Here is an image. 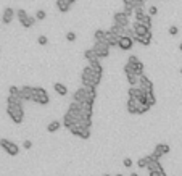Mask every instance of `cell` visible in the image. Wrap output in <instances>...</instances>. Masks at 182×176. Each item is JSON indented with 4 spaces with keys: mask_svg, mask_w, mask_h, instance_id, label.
<instances>
[{
    "mask_svg": "<svg viewBox=\"0 0 182 176\" xmlns=\"http://www.w3.org/2000/svg\"><path fill=\"white\" fill-rule=\"evenodd\" d=\"M107 44L110 45V47H118V41H119V36H116V34H113V32H110V31H107Z\"/></svg>",
    "mask_w": 182,
    "mask_h": 176,
    "instance_id": "cell-20",
    "label": "cell"
},
{
    "mask_svg": "<svg viewBox=\"0 0 182 176\" xmlns=\"http://www.w3.org/2000/svg\"><path fill=\"white\" fill-rule=\"evenodd\" d=\"M126 108H127V112H129L131 115H137V100L129 99V100H127Z\"/></svg>",
    "mask_w": 182,
    "mask_h": 176,
    "instance_id": "cell-27",
    "label": "cell"
},
{
    "mask_svg": "<svg viewBox=\"0 0 182 176\" xmlns=\"http://www.w3.org/2000/svg\"><path fill=\"white\" fill-rule=\"evenodd\" d=\"M60 128H61L60 121H50L49 125H47V131H49V133H56Z\"/></svg>",
    "mask_w": 182,
    "mask_h": 176,
    "instance_id": "cell-31",
    "label": "cell"
},
{
    "mask_svg": "<svg viewBox=\"0 0 182 176\" xmlns=\"http://www.w3.org/2000/svg\"><path fill=\"white\" fill-rule=\"evenodd\" d=\"M126 78H127L129 86H137L139 84V76H136V75H126Z\"/></svg>",
    "mask_w": 182,
    "mask_h": 176,
    "instance_id": "cell-35",
    "label": "cell"
},
{
    "mask_svg": "<svg viewBox=\"0 0 182 176\" xmlns=\"http://www.w3.org/2000/svg\"><path fill=\"white\" fill-rule=\"evenodd\" d=\"M118 47L124 52H127L134 47V39L132 37H126V36H119V41H118Z\"/></svg>",
    "mask_w": 182,
    "mask_h": 176,
    "instance_id": "cell-12",
    "label": "cell"
},
{
    "mask_svg": "<svg viewBox=\"0 0 182 176\" xmlns=\"http://www.w3.org/2000/svg\"><path fill=\"white\" fill-rule=\"evenodd\" d=\"M102 73H95L90 66H85L82 70V75H81V81H82V86H92V87H97L102 81Z\"/></svg>",
    "mask_w": 182,
    "mask_h": 176,
    "instance_id": "cell-1",
    "label": "cell"
},
{
    "mask_svg": "<svg viewBox=\"0 0 182 176\" xmlns=\"http://www.w3.org/2000/svg\"><path fill=\"white\" fill-rule=\"evenodd\" d=\"M68 113H69L71 116H74L76 120H79V118L82 116V105L79 104V102H74V100H73V104H71L69 108H68Z\"/></svg>",
    "mask_w": 182,
    "mask_h": 176,
    "instance_id": "cell-13",
    "label": "cell"
},
{
    "mask_svg": "<svg viewBox=\"0 0 182 176\" xmlns=\"http://www.w3.org/2000/svg\"><path fill=\"white\" fill-rule=\"evenodd\" d=\"M93 39H95V41H105V39H107V31L97 29V31L93 32Z\"/></svg>",
    "mask_w": 182,
    "mask_h": 176,
    "instance_id": "cell-33",
    "label": "cell"
},
{
    "mask_svg": "<svg viewBox=\"0 0 182 176\" xmlns=\"http://www.w3.org/2000/svg\"><path fill=\"white\" fill-rule=\"evenodd\" d=\"M84 57H85V60H87V61H89V60H93V58H98L92 49H87V50H85V52H84Z\"/></svg>",
    "mask_w": 182,
    "mask_h": 176,
    "instance_id": "cell-37",
    "label": "cell"
},
{
    "mask_svg": "<svg viewBox=\"0 0 182 176\" xmlns=\"http://www.w3.org/2000/svg\"><path fill=\"white\" fill-rule=\"evenodd\" d=\"M73 100H74V102H79V104H82V102L85 100V87H84V86L74 90V94H73Z\"/></svg>",
    "mask_w": 182,
    "mask_h": 176,
    "instance_id": "cell-18",
    "label": "cell"
},
{
    "mask_svg": "<svg viewBox=\"0 0 182 176\" xmlns=\"http://www.w3.org/2000/svg\"><path fill=\"white\" fill-rule=\"evenodd\" d=\"M147 170H148V171H156V173L165 171V168L161 166L160 160H156V159H151V160L148 162V165H147Z\"/></svg>",
    "mask_w": 182,
    "mask_h": 176,
    "instance_id": "cell-17",
    "label": "cell"
},
{
    "mask_svg": "<svg viewBox=\"0 0 182 176\" xmlns=\"http://www.w3.org/2000/svg\"><path fill=\"white\" fill-rule=\"evenodd\" d=\"M23 99L20 95H8L7 97V105H23Z\"/></svg>",
    "mask_w": 182,
    "mask_h": 176,
    "instance_id": "cell-24",
    "label": "cell"
},
{
    "mask_svg": "<svg viewBox=\"0 0 182 176\" xmlns=\"http://www.w3.org/2000/svg\"><path fill=\"white\" fill-rule=\"evenodd\" d=\"M16 18H18V21L21 23L23 27H26V29H29V27H32L36 24V16H29L27 15L26 10H23V8H20V10H16Z\"/></svg>",
    "mask_w": 182,
    "mask_h": 176,
    "instance_id": "cell-4",
    "label": "cell"
},
{
    "mask_svg": "<svg viewBox=\"0 0 182 176\" xmlns=\"http://www.w3.org/2000/svg\"><path fill=\"white\" fill-rule=\"evenodd\" d=\"M37 42H39L41 45H47V44H49V37H47V36H39Z\"/></svg>",
    "mask_w": 182,
    "mask_h": 176,
    "instance_id": "cell-45",
    "label": "cell"
},
{
    "mask_svg": "<svg viewBox=\"0 0 182 176\" xmlns=\"http://www.w3.org/2000/svg\"><path fill=\"white\" fill-rule=\"evenodd\" d=\"M136 42H139V44H142V45H150L151 44V39H153V34H151V31H147L145 34H134V37H132Z\"/></svg>",
    "mask_w": 182,
    "mask_h": 176,
    "instance_id": "cell-10",
    "label": "cell"
},
{
    "mask_svg": "<svg viewBox=\"0 0 182 176\" xmlns=\"http://www.w3.org/2000/svg\"><path fill=\"white\" fill-rule=\"evenodd\" d=\"M84 87H85V100L84 102L93 104L95 99H97V87H92V86H84Z\"/></svg>",
    "mask_w": 182,
    "mask_h": 176,
    "instance_id": "cell-14",
    "label": "cell"
},
{
    "mask_svg": "<svg viewBox=\"0 0 182 176\" xmlns=\"http://www.w3.org/2000/svg\"><path fill=\"white\" fill-rule=\"evenodd\" d=\"M76 121H78V120H76L74 116H71L68 112L65 113V116H63V126H65L66 129H69V126H71V125H74Z\"/></svg>",
    "mask_w": 182,
    "mask_h": 176,
    "instance_id": "cell-25",
    "label": "cell"
},
{
    "mask_svg": "<svg viewBox=\"0 0 182 176\" xmlns=\"http://www.w3.org/2000/svg\"><path fill=\"white\" fill-rule=\"evenodd\" d=\"M69 131H71V134L73 136H78V137H81V139H84V141H87V139H90V129H87V128H82L78 121H76L74 125H71L69 126Z\"/></svg>",
    "mask_w": 182,
    "mask_h": 176,
    "instance_id": "cell-6",
    "label": "cell"
},
{
    "mask_svg": "<svg viewBox=\"0 0 182 176\" xmlns=\"http://www.w3.org/2000/svg\"><path fill=\"white\" fill-rule=\"evenodd\" d=\"M156 13H158V8H156V7H150V8H148V15H150V16H155Z\"/></svg>",
    "mask_w": 182,
    "mask_h": 176,
    "instance_id": "cell-48",
    "label": "cell"
},
{
    "mask_svg": "<svg viewBox=\"0 0 182 176\" xmlns=\"http://www.w3.org/2000/svg\"><path fill=\"white\" fill-rule=\"evenodd\" d=\"M122 13L126 15L127 18H132V16H134V8H132V7H126V5H124V10H122Z\"/></svg>",
    "mask_w": 182,
    "mask_h": 176,
    "instance_id": "cell-39",
    "label": "cell"
},
{
    "mask_svg": "<svg viewBox=\"0 0 182 176\" xmlns=\"http://www.w3.org/2000/svg\"><path fill=\"white\" fill-rule=\"evenodd\" d=\"M89 66H90L95 73H102V75H103V66H102V63H100V58L89 60Z\"/></svg>",
    "mask_w": 182,
    "mask_h": 176,
    "instance_id": "cell-23",
    "label": "cell"
},
{
    "mask_svg": "<svg viewBox=\"0 0 182 176\" xmlns=\"http://www.w3.org/2000/svg\"><path fill=\"white\" fill-rule=\"evenodd\" d=\"M82 116H89L92 118V113H93V104H89V102H82Z\"/></svg>",
    "mask_w": 182,
    "mask_h": 176,
    "instance_id": "cell-21",
    "label": "cell"
},
{
    "mask_svg": "<svg viewBox=\"0 0 182 176\" xmlns=\"http://www.w3.org/2000/svg\"><path fill=\"white\" fill-rule=\"evenodd\" d=\"M53 89H55V92L58 95H66V94H68V87H66L65 84H61V82H55Z\"/></svg>",
    "mask_w": 182,
    "mask_h": 176,
    "instance_id": "cell-26",
    "label": "cell"
},
{
    "mask_svg": "<svg viewBox=\"0 0 182 176\" xmlns=\"http://www.w3.org/2000/svg\"><path fill=\"white\" fill-rule=\"evenodd\" d=\"M116 176H124V174H121V173H118V174H116Z\"/></svg>",
    "mask_w": 182,
    "mask_h": 176,
    "instance_id": "cell-56",
    "label": "cell"
},
{
    "mask_svg": "<svg viewBox=\"0 0 182 176\" xmlns=\"http://www.w3.org/2000/svg\"><path fill=\"white\" fill-rule=\"evenodd\" d=\"M122 165L126 166V168H131V166H132V160L131 159H124L122 160Z\"/></svg>",
    "mask_w": 182,
    "mask_h": 176,
    "instance_id": "cell-50",
    "label": "cell"
},
{
    "mask_svg": "<svg viewBox=\"0 0 182 176\" xmlns=\"http://www.w3.org/2000/svg\"><path fill=\"white\" fill-rule=\"evenodd\" d=\"M69 2H71V3H76V0H69Z\"/></svg>",
    "mask_w": 182,
    "mask_h": 176,
    "instance_id": "cell-55",
    "label": "cell"
},
{
    "mask_svg": "<svg viewBox=\"0 0 182 176\" xmlns=\"http://www.w3.org/2000/svg\"><path fill=\"white\" fill-rule=\"evenodd\" d=\"M122 3L126 5V7H132V8H137L139 7L136 0H122Z\"/></svg>",
    "mask_w": 182,
    "mask_h": 176,
    "instance_id": "cell-43",
    "label": "cell"
},
{
    "mask_svg": "<svg viewBox=\"0 0 182 176\" xmlns=\"http://www.w3.org/2000/svg\"><path fill=\"white\" fill-rule=\"evenodd\" d=\"M0 147H2V149L10 155V157H16L18 154H20V147H18L15 142H12L10 139H0Z\"/></svg>",
    "mask_w": 182,
    "mask_h": 176,
    "instance_id": "cell-7",
    "label": "cell"
},
{
    "mask_svg": "<svg viewBox=\"0 0 182 176\" xmlns=\"http://www.w3.org/2000/svg\"><path fill=\"white\" fill-rule=\"evenodd\" d=\"M136 2H137V5H139V7H143V3H145L147 0H136Z\"/></svg>",
    "mask_w": 182,
    "mask_h": 176,
    "instance_id": "cell-51",
    "label": "cell"
},
{
    "mask_svg": "<svg viewBox=\"0 0 182 176\" xmlns=\"http://www.w3.org/2000/svg\"><path fill=\"white\" fill-rule=\"evenodd\" d=\"M134 66V75L136 76H140V75H143V71H145V66H143V63L139 60V61H136L132 65Z\"/></svg>",
    "mask_w": 182,
    "mask_h": 176,
    "instance_id": "cell-28",
    "label": "cell"
},
{
    "mask_svg": "<svg viewBox=\"0 0 182 176\" xmlns=\"http://www.w3.org/2000/svg\"><path fill=\"white\" fill-rule=\"evenodd\" d=\"M110 32H113V34H116V36H121L122 34V26H118V24H114L113 23V26L108 29Z\"/></svg>",
    "mask_w": 182,
    "mask_h": 176,
    "instance_id": "cell-36",
    "label": "cell"
},
{
    "mask_svg": "<svg viewBox=\"0 0 182 176\" xmlns=\"http://www.w3.org/2000/svg\"><path fill=\"white\" fill-rule=\"evenodd\" d=\"M31 102L37 105H47L50 102V97L47 94V90L44 87H32V99Z\"/></svg>",
    "mask_w": 182,
    "mask_h": 176,
    "instance_id": "cell-3",
    "label": "cell"
},
{
    "mask_svg": "<svg viewBox=\"0 0 182 176\" xmlns=\"http://www.w3.org/2000/svg\"><path fill=\"white\" fill-rule=\"evenodd\" d=\"M8 94H10V95H20V87L10 86V87H8Z\"/></svg>",
    "mask_w": 182,
    "mask_h": 176,
    "instance_id": "cell-40",
    "label": "cell"
},
{
    "mask_svg": "<svg viewBox=\"0 0 182 176\" xmlns=\"http://www.w3.org/2000/svg\"><path fill=\"white\" fill-rule=\"evenodd\" d=\"M129 176H139V174H137V173H131Z\"/></svg>",
    "mask_w": 182,
    "mask_h": 176,
    "instance_id": "cell-53",
    "label": "cell"
},
{
    "mask_svg": "<svg viewBox=\"0 0 182 176\" xmlns=\"http://www.w3.org/2000/svg\"><path fill=\"white\" fill-rule=\"evenodd\" d=\"M66 41L74 42V41H76V32H73V31H68V32H66Z\"/></svg>",
    "mask_w": 182,
    "mask_h": 176,
    "instance_id": "cell-44",
    "label": "cell"
},
{
    "mask_svg": "<svg viewBox=\"0 0 182 176\" xmlns=\"http://www.w3.org/2000/svg\"><path fill=\"white\" fill-rule=\"evenodd\" d=\"M145 104L148 107H153L156 104V95H155V92H147V97H145Z\"/></svg>",
    "mask_w": 182,
    "mask_h": 176,
    "instance_id": "cell-30",
    "label": "cell"
},
{
    "mask_svg": "<svg viewBox=\"0 0 182 176\" xmlns=\"http://www.w3.org/2000/svg\"><path fill=\"white\" fill-rule=\"evenodd\" d=\"M47 18V13H45V10H37V13H36V20H45Z\"/></svg>",
    "mask_w": 182,
    "mask_h": 176,
    "instance_id": "cell-41",
    "label": "cell"
},
{
    "mask_svg": "<svg viewBox=\"0 0 182 176\" xmlns=\"http://www.w3.org/2000/svg\"><path fill=\"white\" fill-rule=\"evenodd\" d=\"M179 49H180V52H182V42L179 44Z\"/></svg>",
    "mask_w": 182,
    "mask_h": 176,
    "instance_id": "cell-54",
    "label": "cell"
},
{
    "mask_svg": "<svg viewBox=\"0 0 182 176\" xmlns=\"http://www.w3.org/2000/svg\"><path fill=\"white\" fill-rule=\"evenodd\" d=\"M7 115L12 118V121L15 125H21L24 120L23 105H7Z\"/></svg>",
    "mask_w": 182,
    "mask_h": 176,
    "instance_id": "cell-2",
    "label": "cell"
},
{
    "mask_svg": "<svg viewBox=\"0 0 182 176\" xmlns=\"http://www.w3.org/2000/svg\"><path fill=\"white\" fill-rule=\"evenodd\" d=\"M20 97L24 102H31V99H32V86H23V87H20Z\"/></svg>",
    "mask_w": 182,
    "mask_h": 176,
    "instance_id": "cell-15",
    "label": "cell"
},
{
    "mask_svg": "<svg viewBox=\"0 0 182 176\" xmlns=\"http://www.w3.org/2000/svg\"><path fill=\"white\" fill-rule=\"evenodd\" d=\"M131 27L134 29V34H145L147 31H150L148 27H145V26H143L142 23H139V21H134Z\"/></svg>",
    "mask_w": 182,
    "mask_h": 176,
    "instance_id": "cell-22",
    "label": "cell"
},
{
    "mask_svg": "<svg viewBox=\"0 0 182 176\" xmlns=\"http://www.w3.org/2000/svg\"><path fill=\"white\" fill-rule=\"evenodd\" d=\"M13 18H15V10L13 8H5L3 10V15H2V23L3 24H10L12 21H13Z\"/></svg>",
    "mask_w": 182,
    "mask_h": 176,
    "instance_id": "cell-16",
    "label": "cell"
},
{
    "mask_svg": "<svg viewBox=\"0 0 182 176\" xmlns=\"http://www.w3.org/2000/svg\"><path fill=\"white\" fill-rule=\"evenodd\" d=\"M180 75H182V68H180Z\"/></svg>",
    "mask_w": 182,
    "mask_h": 176,
    "instance_id": "cell-57",
    "label": "cell"
},
{
    "mask_svg": "<svg viewBox=\"0 0 182 176\" xmlns=\"http://www.w3.org/2000/svg\"><path fill=\"white\" fill-rule=\"evenodd\" d=\"M129 21H131V18H127L122 12H116V13L113 15V23L118 24V26L126 27V26H129Z\"/></svg>",
    "mask_w": 182,
    "mask_h": 176,
    "instance_id": "cell-11",
    "label": "cell"
},
{
    "mask_svg": "<svg viewBox=\"0 0 182 176\" xmlns=\"http://www.w3.org/2000/svg\"><path fill=\"white\" fill-rule=\"evenodd\" d=\"M151 107H148L147 104H142V102H137V115H143L147 113Z\"/></svg>",
    "mask_w": 182,
    "mask_h": 176,
    "instance_id": "cell-32",
    "label": "cell"
},
{
    "mask_svg": "<svg viewBox=\"0 0 182 176\" xmlns=\"http://www.w3.org/2000/svg\"><path fill=\"white\" fill-rule=\"evenodd\" d=\"M169 150H171V147H169L168 144H156V147H155V149H153V154H151V157H153V159H156V160H160L163 155L169 154Z\"/></svg>",
    "mask_w": 182,
    "mask_h": 176,
    "instance_id": "cell-8",
    "label": "cell"
},
{
    "mask_svg": "<svg viewBox=\"0 0 182 176\" xmlns=\"http://www.w3.org/2000/svg\"><path fill=\"white\" fill-rule=\"evenodd\" d=\"M153 159L151 155H147V157H142V159L137 162V165H139V168H147V165H148V162Z\"/></svg>",
    "mask_w": 182,
    "mask_h": 176,
    "instance_id": "cell-34",
    "label": "cell"
},
{
    "mask_svg": "<svg viewBox=\"0 0 182 176\" xmlns=\"http://www.w3.org/2000/svg\"><path fill=\"white\" fill-rule=\"evenodd\" d=\"M103 176H110V174H103Z\"/></svg>",
    "mask_w": 182,
    "mask_h": 176,
    "instance_id": "cell-58",
    "label": "cell"
},
{
    "mask_svg": "<svg viewBox=\"0 0 182 176\" xmlns=\"http://www.w3.org/2000/svg\"><path fill=\"white\" fill-rule=\"evenodd\" d=\"M142 90H145V92H153V89H155V86H153V82L145 76V73L143 75L139 76V84H137Z\"/></svg>",
    "mask_w": 182,
    "mask_h": 176,
    "instance_id": "cell-9",
    "label": "cell"
},
{
    "mask_svg": "<svg viewBox=\"0 0 182 176\" xmlns=\"http://www.w3.org/2000/svg\"><path fill=\"white\" fill-rule=\"evenodd\" d=\"M169 34H171V36H177V34H179V27H177V26H171V27H169Z\"/></svg>",
    "mask_w": 182,
    "mask_h": 176,
    "instance_id": "cell-46",
    "label": "cell"
},
{
    "mask_svg": "<svg viewBox=\"0 0 182 176\" xmlns=\"http://www.w3.org/2000/svg\"><path fill=\"white\" fill-rule=\"evenodd\" d=\"M71 2L69 0H56V7H58V10L61 12V13H68L69 10H71Z\"/></svg>",
    "mask_w": 182,
    "mask_h": 176,
    "instance_id": "cell-19",
    "label": "cell"
},
{
    "mask_svg": "<svg viewBox=\"0 0 182 176\" xmlns=\"http://www.w3.org/2000/svg\"><path fill=\"white\" fill-rule=\"evenodd\" d=\"M78 123H79L82 128L90 129V128H92V118H89V116H81V118L78 120Z\"/></svg>",
    "mask_w": 182,
    "mask_h": 176,
    "instance_id": "cell-29",
    "label": "cell"
},
{
    "mask_svg": "<svg viewBox=\"0 0 182 176\" xmlns=\"http://www.w3.org/2000/svg\"><path fill=\"white\" fill-rule=\"evenodd\" d=\"M23 147H24L26 150H29L31 147H32V141H29V139H26V141L23 142Z\"/></svg>",
    "mask_w": 182,
    "mask_h": 176,
    "instance_id": "cell-47",
    "label": "cell"
},
{
    "mask_svg": "<svg viewBox=\"0 0 182 176\" xmlns=\"http://www.w3.org/2000/svg\"><path fill=\"white\" fill-rule=\"evenodd\" d=\"M121 36H126V37H134V29H132V27H129V26L122 27V34Z\"/></svg>",
    "mask_w": 182,
    "mask_h": 176,
    "instance_id": "cell-38",
    "label": "cell"
},
{
    "mask_svg": "<svg viewBox=\"0 0 182 176\" xmlns=\"http://www.w3.org/2000/svg\"><path fill=\"white\" fill-rule=\"evenodd\" d=\"M150 176H160L156 171H150Z\"/></svg>",
    "mask_w": 182,
    "mask_h": 176,
    "instance_id": "cell-52",
    "label": "cell"
},
{
    "mask_svg": "<svg viewBox=\"0 0 182 176\" xmlns=\"http://www.w3.org/2000/svg\"><path fill=\"white\" fill-rule=\"evenodd\" d=\"M136 61H139V58H137V55H131V57L127 58V63H131V65H134Z\"/></svg>",
    "mask_w": 182,
    "mask_h": 176,
    "instance_id": "cell-49",
    "label": "cell"
},
{
    "mask_svg": "<svg viewBox=\"0 0 182 176\" xmlns=\"http://www.w3.org/2000/svg\"><path fill=\"white\" fill-rule=\"evenodd\" d=\"M110 45L107 44V41H95V44L92 45V50L95 52L98 58H107L110 57Z\"/></svg>",
    "mask_w": 182,
    "mask_h": 176,
    "instance_id": "cell-5",
    "label": "cell"
},
{
    "mask_svg": "<svg viewBox=\"0 0 182 176\" xmlns=\"http://www.w3.org/2000/svg\"><path fill=\"white\" fill-rule=\"evenodd\" d=\"M124 73H126V75H134V66H132L131 63L124 65Z\"/></svg>",
    "mask_w": 182,
    "mask_h": 176,
    "instance_id": "cell-42",
    "label": "cell"
}]
</instances>
